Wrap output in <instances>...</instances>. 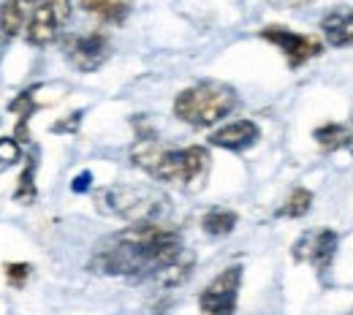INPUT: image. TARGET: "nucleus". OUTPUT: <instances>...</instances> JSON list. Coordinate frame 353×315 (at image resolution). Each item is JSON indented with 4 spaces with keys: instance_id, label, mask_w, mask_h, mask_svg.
<instances>
[{
    "instance_id": "4468645a",
    "label": "nucleus",
    "mask_w": 353,
    "mask_h": 315,
    "mask_svg": "<svg viewBox=\"0 0 353 315\" xmlns=\"http://www.w3.org/2000/svg\"><path fill=\"white\" fill-rule=\"evenodd\" d=\"M236 212L225 210V207H212L204 218H201V228L210 234V236H225L236 228Z\"/></svg>"
},
{
    "instance_id": "9b49d317",
    "label": "nucleus",
    "mask_w": 353,
    "mask_h": 315,
    "mask_svg": "<svg viewBox=\"0 0 353 315\" xmlns=\"http://www.w3.org/2000/svg\"><path fill=\"white\" fill-rule=\"evenodd\" d=\"M321 33L329 46H353V8H334L321 19Z\"/></svg>"
},
{
    "instance_id": "f257e3e1",
    "label": "nucleus",
    "mask_w": 353,
    "mask_h": 315,
    "mask_svg": "<svg viewBox=\"0 0 353 315\" xmlns=\"http://www.w3.org/2000/svg\"><path fill=\"white\" fill-rule=\"evenodd\" d=\"M193 256L185 253L182 234L163 223H133L123 228L92 250L90 272L109 277H133V280H163L174 285L188 277Z\"/></svg>"
},
{
    "instance_id": "6e6552de",
    "label": "nucleus",
    "mask_w": 353,
    "mask_h": 315,
    "mask_svg": "<svg viewBox=\"0 0 353 315\" xmlns=\"http://www.w3.org/2000/svg\"><path fill=\"white\" fill-rule=\"evenodd\" d=\"M337 245H340V236L332 228L305 231L296 239V245H294V258L312 264L318 274H326V272L332 270L334 256H337Z\"/></svg>"
},
{
    "instance_id": "aec40b11",
    "label": "nucleus",
    "mask_w": 353,
    "mask_h": 315,
    "mask_svg": "<svg viewBox=\"0 0 353 315\" xmlns=\"http://www.w3.org/2000/svg\"><path fill=\"white\" fill-rule=\"evenodd\" d=\"M22 155L17 139H0V163H17Z\"/></svg>"
},
{
    "instance_id": "f8f14e48",
    "label": "nucleus",
    "mask_w": 353,
    "mask_h": 315,
    "mask_svg": "<svg viewBox=\"0 0 353 315\" xmlns=\"http://www.w3.org/2000/svg\"><path fill=\"white\" fill-rule=\"evenodd\" d=\"M39 0H6L0 6V36L14 39L30 19V11Z\"/></svg>"
},
{
    "instance_id": "39448f33",
    "label": "nucleus",
    "mask_w": 353,
    "mask_h": 315,
    "mask_svg": "<svg viewBox=\"0 0 353 315\" xmlns=\"http://www.w3.org/2000/svg\"><path fill=\"white\" fill-rule=\"evenodd\" d=\"M71 19V0H39L25 25V39L33 46H49Z\"/></svg>"
},
{
    "instance_id": "2eb2a0df",
    "label": "nucleus",
    "mask_w": 353,
    "mask_h": 315,
    "mask_svg": "<svg viewBox=\"0 0 353 315\" xmlns=\"http://www.w3.org/2000/svg\"><path fill=\"white\" fill-rule=\"evenodd\" d=\"M312 136H315V141H318V147H321L323 152H334V150H340V147H348L351 131H348L345 125H340V123H326V125L315 128Z\"/></svg>"
},
{
    "instance_id": "423d86ee",
    "label": "nucleus",
    "mask_w": 353,
    "mask_h": 315,
    "mask_svg": "<svg viewBox=\"0 0 353 315\" xmlns=\"http://www.w3.org/2000/svg\"><path fill=\"white\" fill-rule=\"evenodd\" d=\"M239 288H242V267L239 264L225 267L199 294V315H234Z\"/></svg>"
},
{
    "instance_id": "0eeeda50",
    "label": "nucleus",
    "mask_w": 353,
    "mask_h": 315,
    "mask_svg": "<svg viewBox=\"0 0 353 315\" xmlns=\"http://www.w3.org/2000/svg\"><path fill=\"white\" fill-rule=\"evenodd\" d=\"M259 36H261L264 41H269V44L277 46V49L285 54V60H288L291 68H299V65L310 63L312 57L323 54L321 39L305 36V33H294V30L280 28V25H269V28H264Z\"/></svg>"
},
{
    "instance_id": "412c9836",
    "label": "nucleus",
    "mask_w": 353,
    "mask_h": 315,
    "mask_svg": "<svg viewBox=\"0 0 353 315\" xmlns=\"http://www.w3.org/2000/svg\"><path fill=\"white\" fill-rule=\"evenodd\" d=\"M79 117H82V112H74V114H68V117H65V123L52 125V131H54V134H71V131H77Z\"/></svg>"
},
{
    "instance_id": "a211bd4d",
    "label": "nucleus",
    "mask_w": 353,
    "mask_h": 315,
    "mask_svg": "<svg viewBox=\"0 0 353 315\" xmlns=\"http://www.w3.org/2000/svg\"><path fill=\"white\" fill-rule=\"evenodd\" d=\"M14 199H17V201H22V204H30V201L36 199V163H30V166L22 172V177H19V187H17Z\"/></svg>"
},
{
    "instance_id": "1a4fd4ad",
    "label": "nucleus",
    "mask_w": 353,
    "mask_h": 315,
    "mask_svg": "<svg viewBox=\"0 0 353 315\" xmlns=\"http://www.w3.org/2000/svg\"><path fill=\"white\" fill-rule=\"evenodd\" d=\"M109 52H112V41L106 33H82L65 41V60L82 74L98 71L109 60Z\"/></svg>"
},
{
    "instance_id": "ddd939ff",
    "label": "nucleus",
    "mask_w": 353,
    "mask_h": 315,
    "mask_svg": "<svg viewBox=\"0 0 353 315\" xmlns=\"http://www.w3.org/2000/svg\"><path fill=\"white\" fill-rule=\"evenodd\" d=\"M79 3L88 14L103 19V22H112V25L125 22L133 8V0H79Z\"/></svg>"
},
{
    "instance_id": "dca6fc26",
    "label": "nucleus",
    "mask_w": 353,
    "mask_h": 315,
    "mask_svg": "<svg viewBox=\"0 0 353 315\" xmlns=\"http://www.w3.org/2000/svg\"><path fill=\"white\" fill-rule=\"evenodd\" d=\"M310 207H312V193L307 187H294L288 193V199L283 201V207L277 210V215L280 218H302L310 212Z\"/></svg>"
},
{
    "instance_id": "4be33fe9",
    "label": "nucleus",
    "mask_w": 353,
    "mask_h": 315,
    "mask_svg": "<svg viewBox=\"0 0 353 315\" xmlns=\"http://www.w3.org/2000/svg\"><path fill=\"white\" fill-rule=\"evenodd\" d=\"M269 3L277 6V8H305L312 0H269Z\"/></svg>"
},
{
    "instance_id": "f3484780",
    "label": "nucleus",
    "mask_w": 353,
    "mask_h": 315,
    "mask_svg": "<svg viewBox=\"0 0 353 315\" xmlns=\"http://www.w3.org/2000/svg\"><path fill=\"white\" fill-rule=\"evenodd\" d=\"M39 109V103H36V90H25L19 92L11 103H8V112H14V114H19V120H30V114Z\"/></svg>"
},
{
    "instance_id": "5701e85b",
    "label": "nucleus",
    "mask_w": 353,
    "mask_h": 315,
    "mask_svg": "<svg viewBox=\"0 0 353 315\" xmlns=\"http://www.w3.org/2000/svg\"><path fill=\"white\" fill-rule=\"evenodd\" d=\"M88 182H90V172H85V174H79L77 180L71 182V187H74L77 193H85V190H88Z\"/></svg>"
},
{
    "instance_id": "20e7f679",
    "label": "nucleus",
    "mask_w": 353,
    "mask_h": 315,
    "mask_svg": "<svg viewBox=\"0 0 353 315\" xmlns=\"http://www.w3.org/2000/svg\"><path fill=\"white\" fill-rule=\"evenodd\" d=\"M101 201L112 215L131 223H161V218L172 210V201L155 185H117L101 193Z\"/></svg>"
},
{
    "instance_id": "f03ea898",
    "label": "nucleus",
    "mask_w": 353,
    "mask_h": 315,
    "mask_svg": "<svg viewBox=\"0 0 353 315\" xmlns=\"http://www.w3.org/2000/svg\"><path fill=\"white\" fill-rule=\"evenodd\" d=\"M131 161L139 169H144L152 180L174 185L188 193L201 190L212 169V158L207 147L190 144V147L166 150L158 144V139L152 134L136 139V144L131 147Z\"/></svg>"
},
{
    "instance_id": "7ed1b4c3",
    "label": "nucleus",
    "mask_w": 353,
    "mask_h": 315,
    "mask_svg": "<svg viewBox=\"0 0 353 315\" xmlns=\"http://www.w3.org/2000/svg\"><path fill=\"white\" fill-rule=\"evenodd\" d=\"M236 106V90L218 79H204L174 98V117L190 128H212Z\"/></svg>"
},
{
    "instance_id": "9d476101",
    "label": "nucleus",
    "mask_w": 353,
    "mask_h": 315,
    "mask_svg": "<svg viewBox=\"0 0 353 315\" xmlns=\"http://www.w3.org/2000/svg\"><path fill=\"white\" fill-rule=\"evenodd\" d=\"M259 139H261V128L253 120H231L210 134V144L221 150H231V152H242L253 147Z\"/></svg>"
},
{
    "instance_id": "b1692460",
    "label": "nucleus",
    "mask_w": 353,
    "mask_h": 315,
    "mask_svg": "<svg viewBox=\"0 0 353 315\" xmlns=\"http://www.w3.org/2000/svg\"><path fill=\"white\" fill-rule=\"evenodd\" d=\"M348 150H351V155H353V128H351V136H348Z\"/></svg>"
},
{
    "instance_id": "6ab92c4d",
    "label": "nucleus",
    "mask_w": 353,
    "mask_h": 315,
    "mask_svg": "<svg viewBox=\"0 0 353 315\" xmlns=\"http://www.w3.org/2000/svg\"><path fill=\"white\" fill-rule=\"evenodd\" d=\"M30 264H6V280H8V285H14V288H22L25 283H28V277H30Z\"/></svg>"
}]
</instances>
